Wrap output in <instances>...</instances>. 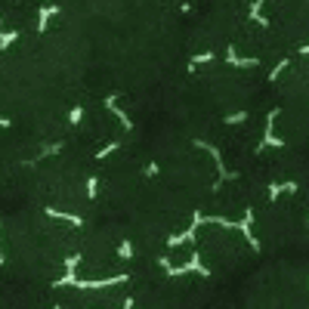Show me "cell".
Returning a JSON list of instances; mask_svg holds the SVG:
<instances>
[{"mask_svg":"<svg viewBox=\"0 0 309 309\" xmlns=\"http://www.w3.org/2000/svg\"><path fill=\"white\" fill-rule=\"evenodd\" d=\"M96 192H99V179H87V183H84V195L96 198Z\"/></svg>","mask_w":309,"mask_h":309,"instance_id":"obj_4","label":"cell"},{"mask_svg":"<svg viewBox=\"0 0 309 309\" xmlns=\"http://www.w3.org/2000/svg\"><path fill=\"white\" fill-rule=\"evenodd\" d=\"M130 257H133V244L124 238V241L118 244V260H130Z\"/></svg>","mask_w":309,"mask_h":309,"instance_id":"obj_3","label":"cell"},{"mask_svg":"<svg viewBox=\"0 0 309 309\" xmlns=\"http://www.w3.org/2000/svg\"><path fill=\"white\" fill-rule=\"evenodd\" d=\"M105 112H108V115H112V118H118V121H121V127H124V130H130V127H133V121H130V115H127V112H124V108H121V102H118V96H105Z\"/></svg>","mask_w":309,"mask_h":309,"instance_id":"obj_1","label":"cell"},{"mask_svg":"<svg viewBox=\"0 0 309 309\" xmlns=\"http://www.w3.org/2000/svg\"><path fill=\"white\" fill-rule=\"evenodd\" d=\"M84 121V108H75V112H71V124H81Z\"/></svg>","mask_w":309,"mask_h":309,"instance_id":"obj_5","label":"cell"},{"mask_svg":"<svg viewBox=\"0 0 309 309\" xmlns=\"http://www.w3.org/2000/svg\"><path fill=\"white\" fill-rule=\"evenodd\" d=\"M56 13H59L56 7H44V10L38 13V31H44V28H47V22H50V19H53V16H56Z\"/></svg>","mask_w":309,"mask_h":309,"instance_id":"obj_2","label":"cell"}]
</instances>
